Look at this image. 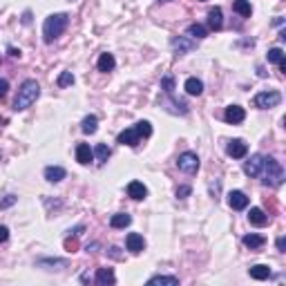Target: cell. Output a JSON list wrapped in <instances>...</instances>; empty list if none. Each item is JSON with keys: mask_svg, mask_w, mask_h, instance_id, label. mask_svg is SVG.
<instances>
[{"mask_svg": "<svg viewBox=\"0 0 286 286\" xmlns=\"http://www.w3.org/2000/svg\"><path fill=\"white\" fill-rule=\"evenodd\" d=\"M257 177L262 179L264 186H271V188H280L284 183V168L278 159L273 156H264L262 159V170Z\"/></svg>", "mask_w": 286, "mask_h": 286, "instance_id": "obj_1", "label": "cell"}, {"mask_svg": "<svg viewBox=\"0 0 286 286\" xmlns=\"http://www.w3.org/2000/svg\"><path fill=\"white\" fill-rule=\"evenodd\" d=\"M38 96H40V85L34 81V78H27V81H22L20 90H18V96H16V101H13V110H16V112H22V110L31 108Z\"/></svg>", "mask_w": 286, "mask_h": 286, "instance_id": "obj_2", "label": "cell"}, {"mask_svg": "<svg viewBox=\"0 0 286 286\" xmlns=\"http://www.w3.org/2000/svg\"><path fill=\"white\" fill-rule=\"evenodd\" d=\"M67 25H70V16L67 13H52V16H47L43 22V40L45 43H54L67 29Z\"/></svg>", "mask_w": 286, "mask_h": 286, "instance_id": "obj_3", "label": "cell"}, {"mask_svg": "<svg viewBox=\"0 0 286 286\" xmlns=\"http://www.w3.org/2000/svg\"><path fill=\"white\" fill-rule=\"evenodd\" d=\"M152 135V126L147 121H139L135 128H128V130H123L121 135L117 137V141L121 143V145H139L141 139H147V137Z\"/></svg>", "mask_w": 286, "mask_h": 286, "instance_id": "obj_4", "label": "cell"}, {"mask_svg": "<svg viewBox=\"0 0 286 286\" xmlns=\"http://www.w3.org/2000/svg\"><path fill=\"white\" fill-rule=\"evenodd\" d=\"M282 103V94L275 90L271 92H260V94L253 99V105L260 110H271V108H278V105Z\"/></svg>", "mask_w": 286, "mask_h": 286, "instance_id": "obj_5", "label": "cell"}, {"mask_svg": "<svg viewBox=\"0 0 286 286\" xmlns=\"http://www.w3.org/2000/svg\"><path fill=\"white\" fill-rule=\"evenodd\" d=\"M199 156L195 154V152H181L177 159V168L181 170V172L186 174H197V170H199Z\"/></svg>", "mask_w": 286, "mask_h": 286, "instance_id": "obj_6", "label": "cell"}, {"mask_svg": "<svg viewBox=\"0 0 286 286\" xmlns=\"http://www.w3.org/2000/svg\"><path fill=\"white\" fill-rule=\"evenodd\" d=\"M226 152H228L233 159H244V156L248 154V145L242 139H233V141H228V145H226Z\"/></svg>", "mask_w": 286, "mask_h": 286, "instance_id": "obj_7", "label": "cell"}, {"mask_svg": "<svg viewBox=\"0 0 286 286\" xmlns=\"http://www.w3.org/2000/svg\"><path fill=\"white\" fill-rule=\"evenodd\" d=\"M224 119H226V123H233V126H237V123H242L244 119H246V110L239 108V105H230V108H226Z\"/></svg>", "mask_w": 286, "mask_h": 286, "instance_id": "obj_8", "label": "cell"}, {"mask_svg": "<svg viewBox=\"0 0 286 286\" xmlns=\"http://www.w3.org/2000/svg\"><path fill=\"white\" fill-rule=\"evenodd\" d=\"M228 206L233 210H244L248 206V197H246V192H242V190H233L228 195Z\"/></svg>", "mask_w": 286, "mask_h": 286, "instance_id": "obj_9", "label": "cell"}, {"mask_svg": "<svg viewBox=\"0 0 286 286\" xmlns=\"http://www.w3.org/2000/svg\"><path fill=\"white\" fill-rule=\"evenodd\" d=\"M126 246H128V251L130 253H135V255H139V253L145 248V242H143V237L139 233H130L126 237Z\"/></svg>", "mask_w": 286, "mask_h": 286, "instance_id": "obj_10", "label": "cell"}, {"mask_svg": "<svg viewBox=\"0 0 286 286\" xmlns=\"http://www.w3.org/2000/svg\"><path fill=\"white\" fill-rule=\"evenodd\" d=\"M262 159H264L262 154H253L251 159L244 163V172H246L248 177H257V174H260V170H262Z\"/></svg>", "mask_w": 286, "mask_h": 286, "instance_id": "obj_11", "label": "cell"}, {"mask_svg": "<svg viewBox=\"0 0 286 286\" xmlns=\"http://www.w3.org/2000/svg\"><path fill=\"white\" fill-rule=\"evenodd\" d=\"M45 179H47L49 183H58V181H63V179H65V168H61V165H47V168H45Z\"/></svg>", "mask_w": 286, "mask_h": 286, "instance_id": "obj_12", "label": "cell"}, {"mask_svg": "<svg viewBox=\"0 0 286 286\" xmlns=\"http://www.w3.org/2000/svg\"><path fill=\"white\" fill-rule=\"evenodd\" d=\"M92 159H94V150H92L87 143H78V145H76V161H78V163L87 165Z\"/></svg>", "mask_w": 286, "mask_h": 286, "instance_id": "obj_13", "label": "cell"}, {"mask_svg": "<svg viewBox=\"0 0 286 286\" xmlns=\"http://www.w3.org/2000/svg\"><path fill=\"white\" fill-rule=\"evenodd\" d=\"M96 284L99 286H112L117 284V275L112 269H99L96 271Z\"/></svg>", "mask_w": 286, "mask_h": 286, "instance_id": "obj_14", "label": "cell"}, {"mask_svg": "<svg viewBox=\"0 0 286 286\" xmlns=\"http://www.w3.org/2000/svg\"><path fill=\"white\" fill-rule=\"evenodd\" d=\"M128 195H130L132 199L141 201V199H145V197H147V188L143 186L141 181H130V183H128Z\"/></svg>", "mask_w": 286, "mask_h": 286, "instance_id": "obj_15", "label": "cell"}, {"mask_svg": "<svg viewBox=\"0 0 286 286\" xmlns=\"http://www.w3.org/2000/svg\"><path fill=\"white\" fill-rule=\"evenodd\" d=\"M248 221H251L253 226H266L269 224V215L264 213L262 208H251V213H248Z\"/></svg>", "mask_w": 286, "mask_h": 286, "instance_id": "obj_16", "label": "cell"}, {"mask_svg": "<svg viewBox=\"0 0 286 286\" xmlns=\"http://www.w3.org/2000/svg\"><path fill=\"white\" fill-rule=\"evenodd\" d=\"M248 273H251V278L253 280H269L271 278V269L266 264H255V266H251V269H248Z\"/></svg>", "mask_w": 286, "mask_h": 286, "instance_id": "obj_17", "label": "cell"}, {"mask_svg": "<svg viewBox=\"0 0 286 286\" xmlns=\"http://www.w3.org/2000/svg\"><path fill=\"white\" fill-rule=\"evenodd\" d=\"M183 87H186V92H188L190 96H199L201 92H204V83H201L199 78H195V76L188 78L186 85H183Z\"/></svg>", "mask_w": 286, "mask_h": 286, "instance_id": "obj_18", "label": "cell"}, {"mask_svg": "<svg viewBox=\"0 0 286 286\" xmlns=\"http://www.w3.org/2000/svg\"><path fill=\"white\" fill-rule=\"evenodd\" d=\"M130 224H132V217L128 213H117V215H112V219H110V226H112V228H126V226H130Z\"/></svg>", "mask_w": 286, "mask_h": 286, "instance_id": "obj_19", "label": "cell"}, {"mask_svg": "<svg viewBox=\"0 0 286 286\" xmlns=\"http://www.w3.org/2000/svg\"><path fill=\"white\" fill-rule=\"evenodd\" d=\"M114 65H117V61H114L112 54H101L99 63H96V67H99V72H112Z\"/></svg>", "mask_w": 286, "mask_h": 286, "instance_id": "obj_20", "label": "cell"}, {"mask_svg": "<svg viewBox=\"0 0 286 286\" xmlns=\"http://www.w3.org/2000/svg\"><path fill=\"white\" fill-rule=\"evenodd\" d=\"M221 25H224V20H221V9L219 7L210 9L208 11V27L217 31V29H221Z\"/></svg>", "mask_w": 286, "mask_h": 286, "instance_id": "obj_21", "label": "cell"}, {"mask_svg": "<svg viewBox=\"0 0 286 286\" xmlns=\"http://www.w3.org/2000/svg\"><path fill=\"white\" fill-rule=\"evenodd\" d=\"M233 9L239 13L242 18H251V13H253V7H251V2L248 0H235L233 2Z\"/></svg>", "mask_w": 286, "mask_h": 286, "instance_id": "obj_22", "label": "cell"}, {"mask_svg": "<svg viewBox=\"0 0 286 286\" xmlns=\"http://www.w3.org/2000/svg\"><path fill=\"white\" fill-rule=\"evenodd\" d=\"M242 242H244V246H248L251 251H255V248H262V246H264L266 239L262 237V235H246Z\"/></svg>", "mask_w": 286, "mask_h": 286, "instance_id": "obj_23", "label": "cell"}, {"mask_svg": "<svg viewBox=\"0 0 286 286\" xmlns=\"http://www.w3.org/2000/svg\"><path fill=\"white\" fill-rule=\"evenodd\" d=\"M96 128H99V119H96L94 114H90V117H85V119H83V123H81V130L85 132V135H94V132H96Z\"/></svg>", "mask_w": 286, "mask_h": 286, "instance_id": "obj_24", "label": "cell"}, {"mask_svg": "<svg viewBox=\"0 0 286 286\" xmlns=\"http://www.w3.org/2000/svg\"><path fill=\"white\" fill-rule=\"evenodd\" d=\"M150 286H156V284H168V286H179V280L172 278V275H156V278H150L147 280Z\"/></svg>", "mask_w": 286, "mask_h": 286, "instance_id": "obj_25", "label": "cell"}, {"mask_svg": "<svg viewBox=\"0 0 286 286\" xmlns=\"http://www.w3.org/2000/svg\"><path fill=\"white\" fill-rule=\"evenodd\" d=\"M110 154H112V152H110V147L105 145V143H99V145L94 147V156H96V163H101V165H103L105 161L110 159Z\"/></svg>", "mask_w": 286, "mask_h": 286, "instance_id": "obj_26", "label": "cell"}, {"mask_svg": "<svg viewBox=\"0 0 286 286\" xmlns=\"http://www.w3.org/2000/svg\"><path fill=\"white\" fill-rule=\"evenodd\" d=\"M36 266H40V269H45V266H49V271H54V269H65V266H67V262L65 260H45V257H43V260H38V262H36Z\"/></svg>", "mask_w": 286, "mask_h": 286, "instance_id": "obj_27", "label": "cell"}, {"mask_svg": "<svg viewBox=\"0 0 286 286\" xmlns=\"http://www.w3.org/2000/svg\"><path fill=\"white\" fill-rule=\"evenodd\" d=\"M172 47L177 49V54H186V52H190V49H195V43H190V40H186V38H174Z\"/></svg>", "mask_w": 286, "mask_h": 286, "instance_id": "obj_28", "label": "cell"}, {"mask_svg": "<svg viewBox=\"0 0 286 286\" xmlns=\"http://www.w3.org/2000/svg\"><path fill=\"white\" fill-rule=\"evenodd\" d=\"M188 36H190V38H197V40H201V38H206V36H208V29H206L204 25H190L188 27Z\"/></svg>", "mask_w": 286, "mask_h": 286, "instance_id": "obj_29", "label": "cell"}, {"mask_svg": "<svg viewBox=\"0 0 286 286\" xmlns=\"http://www.w3.org/2000/svg\"><path fill=\"white\" fill-rule=\"evenodd\" d=\"M266 58H269V63H275V65H280V63H284V52H282L280 47H273V49H269Z\"/></svg>", "mask_w": 286, "mask_h": 286, "instance_id": "obj_30", "label": "cell"}, {"mask_svg": "<svg viewBox=\"0 0 286 286\" xmlns=\"http://www.w3.org/2000/svg\"><path fill=\"white\" fill-rule=\"evenodd\" d=\"M161 90H163L165 94H172V92H174V78L172 76L161 78Z\"/></svg>", "mask_w": 286, "mask_h": 286, "instance_id": "obj_31", "label": "cell"}, {"mask_svg": "<svg viewBox=\"0 0 286 286\" xmlns=\"http://www.w3.org/2000/svg\"><path fill=\"white\" fill-rule=\"evenodd\" d=\"M58 87H67V85H72L74 83V74L72 72H63L61 76H58Z\"/></svg>", "mask_w": 286, "mask_h": 286, "instance_id": "obj_32", "label": "cell"}, {"mask_svg": "<svg viewBox=\"0 0 286 286\" xmlns=\"http://www.w3.org/2000/svg\"><path fill=\"white\" fill-rule=\"evenodd\" d=\"M16 201H18V197H16V195H7L2 201H0V208H9V206H13Z\"/></svg>", "mask_w": 286, "mask_h": 286, "instance_id": "obj_33", "label": "cell"}, {"mask_svg": "<svg viewBox=\"0 0 286 286\" xmlns=\"http://www.w3.org/2000/svg\"><path fill=\"white\" fill-rule=\"evenodd\" d=\"M190 192H192L190 186H179V188H177V197H179V199H186Z\"/></svg>", "mask_w": 286, "mask_h": 286, "instance_id": "obj_34", "label": "cell"}, {"mask_svg": "<svg viewBox=\"0 0 286 286\" xmlns=\"http://www.w3.org/2000/svg\"><path fill=\"white\" fill-rule=\"evenodd\" d=\"M9 239V228L7 226H0V244H4Z\"/></svg>", "mask_w": 286, "mask_h": 286, "instance_id": "obj_35", "label": "cell"}, {"mask_svg": "<svg viewBox=\"0 0 286 286\" xmlns=\"http://www.w3.org/2000/svg\"><path fill=\"white\" fill-rule=\"evenodd\" d=\"M9 90V81H4V78H0V99H2L4 94H7Z\"/></svg>", "mask_w": 286, "mask_h": 286, "instance_id": "obj_36", "label": "cell"}, {"mask_svg": "<svg viewBox=\"0 0 286 286\" xmlns=\"http://www.w3.org/2000/svg\"><path fill=\"white\" fill-rule=\"evenodd\" d=\"M284 248H286V242H284V237H280V239H278V251L284 253Z\"/></svg>", "mask_w": 286, "mask_h": 286, "instance_id": "obj_37", "label": "cell"}, {"mask_svg": "<svg viewBox=\"0 0 286 286\" xmlns=\"http://www.w3.org/2000/svg\"><path fill=\"white\" fill-rule=\"evenodd\" d=\"M9 54H11L13 58H20V49H13V47H9Z\"/></svg>", "mask_w": 286, "mask_h": 286, "instance_id": "obj_38", "label": "cell"}, {"mask_svg": "<svg viewBox=\"0 0 286 286\" xmlns=\"http://www.w3.org/2000/svg\"><path fill=\"white\" fill-rule=\"evenodd\" d=\"M159 2H168V0H159Z\"/></svg>", "mask_w": 286, "mask_h": 286, "instance_id": "obj_39", "label": "cell"}, {"mask_svg": "<svg viewBox=\"0 0 286 286\" xmlns=\"http://www.w3.org/2000/svg\"><path fill=\"white\" fill-rule=\"evenodd\" d=\"M0 121H2V117H0Z\"/></svg>", "mask_w": 286, "mask_h": 286, "instance_id": "obj_40", "label": "cell"}]
</instances>
